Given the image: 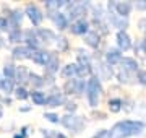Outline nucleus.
<instances>
[{
    "instance_id": "nucleus-1",
    "label": "nucleus",
    "mask_w": 146,
    "mask_h": 138,
    "mask_svg": "<svg viewBox=\"0 0 146 138\" xmlns=\"http://www.w3.org/2000/svg\"><path fill=\"white\" fill-rule=\"evenodd\" d=\"M146 132V122L145 120H133V119H125L115 122L114 127L109 130V138H131L140 137Z\"/></svg>"
},
{
    "instance_id": "nucleus-2",
    "label": "nucleus",
    "mask_w": 146,
    "mask_h": 138,
    "mask_svg": "<svg viewBox=\"0 0 146 138\" xmlns=\"http://www.w3.org/2000/svg\"><path fill=\"white\" fill-rule=\"evenodd\" d=\"M104 93V88H102V81L96 76V75H91L88 80H86V90H84V96H86V101H88V106L91 109H96L99 106L101 101V94Z\"/></svg>"
},
{
    "instance_id": "nucleus-3",
    "label": "nucleus",
    "mask_w": 146,
    "mask_h": 138,
    "mask_svg": "<svg viewBox=\"0 0 146 138\" xmlns=\"http://www.w3.org/2000/svg\"><path fill=\"white\" fill-rule=\"evenodd\" d=\"M89 8H91V3L89 2H68L65 3V8L62 11H65L68 16L70 23L76 21V20H81V18H86L89 13Z\"/></svg>"
},
{
    "instance_id": "nucleus-4",
    "label": "nucleus",
    "mask_w": 146,
    "mask_h": 138,
    "mask_svg": "<svg viewBox=\"0 0 146 138\" xmlns=\"http://www.w3.org/2000/svg\"><path fill=\"white\" fill-rule=\"evenodd\" d=\"M60 123L67 128L68 132H72L73 135H78L86 128V119L84 115H78V114H65L60 117Z\"/></svg>"
},
{
    "instance_id": "nucleus-5",
    "label": "nucleus",
    "mask_w": 146,
    "mask_h": 138,
    "mask_svg": "<svg viewBox=\"0 0 146 138\" xmlns=\"http://www.w3.org/2000/svg\"><path fill=\"white\" fill-rule=\"evenodd\" d=\"M46 107L49 109H57V107H63L65 101H67V98L65 94L62 93V90L58 88L57 85L50 86L49 90L46 91Z\"/></svg>"
},
{
    "instance_id": "nucleus-6",
    "label": "nucleus",
    "mask_w": 146,
    "mask_h": 138,
    "mask_svg": "<svg viewBox=\"0 0 146 138\" xmlns=\"http://www.w3.org/2000/svg\"><path fill=\"white\" fill-rule=\"evenodd\" d=\"M62 93L67 96H83L86 90V80H80V78H70L65 80L63 86L60 88Z\"/></svg>"
},
{
    "instance_id": "nucleus-7",
    "label": "nucleus",
    "mask_w": 146,
    "mask_h": 138,
    "mask_svg": "<svg viewBox=\"0 0 146 138\" xmlns=\"http://www.w3.org/2000/svg\"><path fill=\"white\" fill-rule=\"evenodd\" d=\"M23 13H25V18H28L31 25L34 28H39L44 21V11L41 10V7L37 5V3H26L25 8H23Z\"/></svg>"
},
{
    "instance_id": "nucleus-8",
    "label": "nucleus",
    "mask_w": 146,
    "mask_h": 138,
    "mask_svg": "<svg viewBox=\"0 0 146 138\" xmlns=\"http://www.w3.org/2000/svg\"><path fill=\"white\" fill-rule=\"evenodd\" d=\"M36 29V36L39 39V42L42 44V47L46 49L47 46L50 44H55L57 41V33L50 29V28H44V26H39V28H34Z\"/></svg>"
},
{
    "instance_id": "nucleus-9",
    "label": "nucleus",
    "mask_w": 146,
    "mask_h": 138,
    "mask_svg": "<svg viewBox=\"0 0 146 138\" xmlns=\"http://www.w3.org/2000/svg\"><path fill=\"white\" fill-rule=\"evenodd\" d=\"M93 75H96L101 81H110L114 78V67H110L104 60H98L96 68L93 70Z\"/></svg>"
},
{
    "instance_id": "nucleus-10",
    "label": "nucleus",
    "mask_w": 146,
    "mask_h": 138,
    "mask_svg": "<svg viewBox=\"0 0 146 138\" xmlns=\"http://www.w3.org/2000/svg\"><path fill=\"white\" fill-rule=\"evenodd\" d=\"M89 29H91V23H89L88 18H81V20L72 21L70 28H68V31L72 33L73 36H84Z\"/></svg>"
},
{
    "instance_id": "nucleus-11",
    "label": "nucleus",
    "mask_w": 146,
    "mask_h": 138,
    "mask_svg": "<svg viewBox=\"0 0 146 138\" xmlns=\"http://www.w3.org/2000/svg\"><path fill=\"white\" fill-rule=\"evenodd\" d=\"M11 60H18V62H23V60H31L33 50L29 47H26L25 44H20V46H13L10 50Z\"/></svg>"
},
{
    "instance_id": "nucleus-12",
    "label": "nucleus",
    "mask_w": 146,
    "mask_h": 138,
    "mask_svg": "<svg viewBox=\"0 0 146 138\" xmlns=\"http://www.w3.org/2000/svg\"><path fill=\"white\" fill-rule=\"evenodd\" d=\"M62 68L60 65V57H58V52L57 50H50V57L47 60V64L44 65V73H49V75H57Z\"/></svg>"
},
{
    "instance_id": "nucleus-13",
    "label": "nucleus",
    "mask_w": 146,
    "mask_h": 138,
    "mask_svg": "<svg viewBox=\"0 0 146 138\" xmlns=\"http://www.w3.org/2000/svg\"><path fill=\"white\" fill-rule=\"evenodd\" d=\"M115 42H117V49L120 52H128L133 47V41H131L130 34L127 31H117L115 34Z\"/></svg>"
},
{
    "instance_id": "nucleus-14",
    "label": "nucleus",
    "mask_w": 146,
    "mask_h": 138,
    "mask_svg": "<svg viewBox=\"0 0 146 138\" xmlns=\"http://www.w3.org/2000/svg\"><path fill=\"white\" fill-rule=\"evenodd\" d=\"M65 3H67V0H46L44 2V8H46L44 16H47L50 20L55 13H58L65 8Z\"/></svg>"
},
{
    "instance_id": "nucleus-15",
    "label": "nucleus",
    "mask_w": 146,
    "mask_h": 138,
    "mask_svg": "<svg viewBox=\"0 0 146 138\" xmlns=\"http://www.w3.org/2000/svg\"><path fill=\"white\" fill-rule=\"evenodd\" d=\"M8 23H10V29H15V28H21V23L25 20V13H23V8L20 7H15L11 8V11L8 13ZM8 29V31H10Z\"/></svg>"
},
{
    "instance_id": "nucleus-16",
    "label": "nucleus",
    "mask_w": 146,
    "mask_h": 138,
    "mask_svg": "<svg viewBox=\"0 0 146 138\" xmlns=\"http://www.w3.org/2000/svg\"><path fill=\"white\" fill-rule=\"evenodd\" d=\"M107 23H109V26L115 28L117 31H127V28L130 26L128 18L117 16L115 13H110V15H107Z\"/></svg>"
},
{
    "instance_id": "nucleus-17",
    "label": "nucleus",
    "mask_w": 146,
    "mask_h": 138,
    "mask_svg": "<svg viewBox=\"0 0 146 138\" xmlns=\"http://www.w3.org/2000/svg\"><path fill=\"white\" fill-rule=\"evenodd\" d=\"M122 57H123V52H120L117 47H109L107 50H106L102 60H104L107 65H110V67H115V65L120 64Z\"/></svg>"
},
{
    "instance_id": "nucleus-18",
    "label": "nucleus",
    "mask_w": 146,
    "mask_h": 138,
    "mask_svg": "<svg viewBox=\"0 0 146 138\" xmlns=\"http://www.w3.org/2000/svg\"><path fill=\"white\" fill-rule=\"evenodd\" d=\"M119 65L122 72H127V73H131V75H136V72L140 70V64H138V60L135 57H122Z\"/></svg>"
},
{
    "instance_id": "nucleus-19",
    "label": "nucleus",
    "mask_w": 146,
    "mask_h": 138,
    "mask_svg": "<svg viewBox=\"0 0 146 138\" xmlns=\"http://www.w3.org/2000/svg\"><path fill=\"white\" fill-rule=\"evenodd\" d=\"M101 39H102V37L99 36V33L94 31V29H89V31L83 36L84 44H86L88 47L94 49V50H99V47H101Z\"/></svg>"
},
{
    "instance_id": "nucleus-20",
    "label": "nucleus",
    "mask_w": 146,
    "mask_h": 138,
    "mask_svg": "<svg viewBox=\"0 0 146 138\" xmlns=\"http://www.w3.org/2000/svg\"><path fill=\"white\" fill-rule=\"evenodd\" d=\"M50 21L54 23V26L57 28L60 33L70 28V20H68V16H67L65 11H58V13H55V15L50 18Z\"/></svg>"
},
{
    "instance_id": "nucleus-21",
    "label": "nucleus",
    "mask_w": 146,
    "mask_h": 138,
    "mask_svg": "<svg viewBox=\"0 0 146 138\" xmlns=\"http://www.w3.org/2000/svg\"><path fill=\"white\" fill-rule=\"evenodd\" d=\"M29 72L26 65H16V72H15V83L16 86H26L28 85V78H29Z\"/></svg>"
},
{
    "instance_id": "nucleus-22",
    "label": "nucleus",
    "mask_w": 146,
    "mask_h": 138,
    "mask_svg": "<svg viewBox=\"0 0 146 138\" xmlns=\"http://www.w3.org/2000/svg\"><path fill=\"white\" fill-rule=\"evenodd\" d=\"M49 57H50V50H47V49H39V50H34V52H33L31 60H33V64L34 65L44 68V65L47 64Z\"/></svg>"
},
{
    "instance_id": "nucleus-23",
    "label": "nucleus",
    "mask_w": 146,
    "mask_h": 138,
    "mask_svg": "<svg viewBox=\"0 0 146 138\" xmlns=\"http://www.w3.org/2000/svg\"><path fill=\"white\" fill-rule=\"evenodd\" d=\"M133 10V3L131 2H115V8L114 13L117 16H122V18H128Z\"/></svg>"
},
{
    "instance_id": "nucleus-24",
    "label": "nucleus",
    "mask_w": 146,
    "mask_h": 138,
    "mask_svg": "<svg viewBox=\"0 0 146 138\" xmlns=\"http://www.w3.org/2000/svg\"><path fill=\"white\" fill-rule=\"evenodd\" d=\"M7 42L11 46H20L23 44V28H15L7 33Z\"/></svg>"
},
{
    "instance_id": "nucleus-25",
    "label": "nucleus",
    "mask_w": 146,
    "mask_h": 138,
    "mask_svg": "<svg viewBox=\"0 0 146 138\" xmlns=\"http://www.w3.org/2000/svg\"><path fill=\"white\" fill-rule=\"evenodd\" d=\"M28 85H31V90H44V76L39 75L37 72H29Z\"/></svg>"
},
{
    "instance_id": "nucleus-26",
    "label": "nucleus",
    "mask_w": 146,
    "mask_h": 138,
    "mask_svg": "<svg viewBox=\"0 0 146 138\" xmlns=\"http://www.w3.org/2000/svg\"><path fill=\"white\" fill-rule=\"evenodd\" d=\"M46 96L44 90H29V99L34 106H46Z\"/></svg>"
},
{
    "instance_id": "nucleus-27",
    "label": "nucleus",
    "mask_w": 146,
    "mask_h": 138,
    "mask_svg": "<svg viewBox=\"0 0 146 138\" xmlns=\"http://www.w3.org/2000/svg\"><path fill=\"white\" fill-rule=\"evenodd\" d=\"M55 49H57L58 54H68L70 52V41H68L67 36L63 34H57V41H55Z\"/></svg>"
},
{
    "instance_id": "nucleus-28",
    "label": "nucleus",
    "mask_w": 146,
    "mask_h": 138,
    "mask_svg": "<svg viewBox=\"0 0 146 138\" xmlns=\"http://www.w3.org/2000/svg\"><path fill=\"white\" fill-rule=\"evenodd\" d=\"M58 73H60V76H62V78H65V80L76 78V64H75V62H72V64L63 65Z\"/></svg>"
},
{
    "instance_id": "nucleus-29",
    "label": "nucleus",
    "mask_w": 146,
    "mask_h": 138,
    "mask_svg": "<svg viewBox=\"0 0 146 138\" xmlns=\"http://www.w3.org/2000/svg\"><path fill=\"white\" fill-rule=\"evenodd\" d=\"M15 88H16L15 80H7V78H2V81H0V91H2L5 96H11V94H13V91H15Z\"/></svg>"
},
{
    "instance_id": "nucleus-30",
    "label": "nucleus",
    "mask_w": 146,
    "mask_h": 138,
    "mask_svg": "<svg viewBox=\"0 0 146 138\" xmlns=\"http://www.w3.org/2000/svg\"><path fill=\"white\" fill-rule=\"evenodd\" d=\"M15 72H16V65L13 62H5L3 64V68H2V78L15 80Z\"/></svg>"
},
{
    "instance_id": "nucleus-31",
    "label": "nucleus",
    "mask_w": 146,
    "mask_h": 138,
    "mask_svg": "<svg viewBox=\"0 0 146 138\" xmlns=\"http://www.w3.org/2000/svg\"><path fill=\"white\" fill-rule=\"evenodd\" d=\"M115 78H117L119 83H122V85H131V83H135V75L122 72V70H119V72L115 73Z\"/></svg>"
},
{
    "instance_id": "nucleus-32",
    "label": "nucleus",
    "mask_w": 146,
    "mask_h": 138,
    "mask_svg": "<svg viewBox=\"0 0 146 138\" xmlns=\"http://www.w3.org/2000/svg\"><path fill=\"white\" fill-rule=\"evenodd\" d=\"M13 98L16 101H26V99H29V90L26 86H16L13 91Z\"/></svg>"
},
{
    "instance_id": "nucleus-33",
    "label": "nucleus",
    "mask_w": 146,
    "mask_h": 138,
    "mask_svg": "<svg viewBox=\"0 0 146 138\" xmlns=\"http://www.w3.org/2000/svg\"><path fill=\"white\" fill-rule=\"evenodd\" d=\"M107 107L112 114H119L122 111V98H110L107 101Z\"/></svg>"
},
{
    "instance_id": "nucleus-34",
    "label": "nucleus",
    "mask_w": 146,
    "mask_h": 138,
    "mask_svg": "<svg viewBox=\"0 0 146 138\" xmlns=\"http://www.w3.org/2000/svg\"><path fill=\"white\" fill-rule=\"evenodd\" d=\"M44 119H46L47 122H50V123H54V125H58L60 123V115H58L57 112H54V111H47V112H44Z\"/></svg>"
},
{
    "instance_id": "nucleus-35",
    "label": "nucleus",
    "mask_w": 146,
    "mask_h": 138,
    "mask_svg": "<svg viewBox=\"0 0 146 138\" xmlns=\"http://www.w3.org/2000/svg\"><path fill=\"white\" fill-rule=\"evenodd\" d=\"M135 106H136V102L133 101V99H130V98H127V99H122V109H123L125 112L135 111Z\"/></svg>"
},
{
    "instance_id": "nucleus-36",
    "label": "nucleus",
    "mask_w": 146,
    "mask_h": 138,
    "mask_svg": "<svg viewBox=\"0 0 146 138\" xmlns=\"http://www.w3.org/2000/svg\"><path fill=\"white\" fill-rule=\"evenodd\" d=\"M63 109L67 111V114H76V111H78V104H76L75 101L67 99V101H65V104H63Z\"/></svg>"
},
{
    "instance_id": "nucleus-37",
    "label": "nucleus",
    "mask_w": 146,
    "mask_h": 138,
    "mask_svg": "<svg viewBox=\"0 0 146 138\" xmlns=\"http://www.w3.org/2000/svg\"><path fill=\"white\" fill-rule=\"evenodd\" d=\"M135 80H136L138 85H141V86H145V88H146V70L145 68H140L138 72H136Z\"/></svg>"
},
{
    "instance_id": "nucleus-38",
    "label": "nucleus",
    "mask_w": 146,
    "mask_h": 138,
    "mask_svg": "<svg viewBox=\"0 0 146 138\" xmlns=\"http://www.w3.org/2000/svg\"><path fill=\"white\" fill-rule=\"evenodd\" d=\"M10 29V23H8V18L3 15H0V33L3 34V33H8Z\"/></svg>"
},
{
    "instance_id": "nucleus-39",
    "label": "nucleus",
    "mask_w": 146,
    "mask_h": 138,
    "mask_svg": "<svg viewBox=\"0 0 146 138\" xmlns=\"http://www.w3.org/2000/svg\"><path fill=\"white\" fill-rule=\"evenodd\" d=\"M91 138H109V130H106V128H101L98 132L94 133Z\"/></svg>"
},
{
    "instance_id": "nucleus-40",
    "label": "nucleus",
    "mask_w": 146,
    "mask_h": 138,
    "mask_svg": "<svg viewBox=\"0 0 146 138\" xmlns=\"http://www.w3.org/2000/svg\"><path fill=\"white\" fill-rule=\"evenodd\" d=\"M133 8H136L138 11H145L146 10V0H138L133 3Z\"/></svg>"
},
{
    "instance_id": "nucleus-41",
    "label": "nucleus",
    "mask_w": 146,
    "mask_h": 138,
    "mask_svg": "<svg viewBox=\"0 0 146 138\" xmlns=\"http://www.w3.org/2000/svg\"><path fill=\"white\" fill-rule=\"evenodd\" d=\"M18 132H20L25 138H28L29 135H31V127H29V125H23V127H20V130H18Z\"/></svg>"
},
{
    "instance_id": "nucleus-42",
    "label": "nucleus",
    "mask_w": 146,
    "mask_h": 138,
    "mask_svg": "<svg viewBox=\"0 0 146 138\" xmlns=\"http://www.w3.org/2000/svg\"><path fill=\"white\" fill-rule=\"evenodd\" d=\"M93 117L98 119V120H106L107 119V114L106 112H101V111H93Z\"/></svg>"
},
{
    "instance_id": "nucleus-43",
    "label": "nucleus",
    "mask_w": 146,
    "mask_h": 138,
    "mask_svg": "<svg viewBox=\"0 0 146 138\" xmlns=\"http://www.w3.org/2000/svg\"><path fill=\"white\" fill-rule=\"evenodd\" d=\"M11 102H13V99L10 96H2V101H0L2 106H11Z\"/></svg>"
},
{
    "instance_id": "nucleus-44",
    "label": "nucleus",
    "mask_w": 146,
    "mask_h": 138,
    "mask_svg": "<svg viewBox=\"0 0 146 138\" xmlns=\"http://www.w3.org/2000/svg\"><path fill=\"white\" fill-rule=\"evenodd\" d=\"M138 26H140V31L146 33V18H141L140 21H138Z\"/></svg>"
},
{
    "instance_id": "nucleus-45",
    "label": "nucleus",
    "mask_w": 146,
    "mask_h": 138,
    "mask_svg": "<svg viewBox=\"0 0 146 138\" xmlns=\"http://www.w3.org/2000/svg\"><path fill=\"white\" fill-rule=\"evenodd\" d=\"M5 46H7V37L0 33V49H3Z\"/></svg>"
},
{
    "instance_id": "nucleus-46",
    "label": "nucleus",
    "mask_w": 146,
    "mask_h": 138,
    "mask_svg": "<svg viewBox=\"0 0 146 138\" xmlns=\"http://www.w3.org/2000/svg\"><path fill=\"white\" fill-rule=\"evenodd\" d=\"M52 138H68L65 133H62V132H55L54 130V135H52Z\"/></svg>"
},
{
    "instance_id": "nucleus-47",
    "label": "nucleus",
    "mask_w": 146,
    "mask_h": 138,
    "mask_svg": "<svg viewBox=\"0 0 146 138\" xmlns=\"http://www.w3.org/2000/svg\"><path fill=\"white\" fill-rule=\"evenodd\" d=\"M31 109H33L31 106H21V107H20V112H29Z\"/></svg>"
},
{
    "instance_id": "nucleus-48",
    "label": "nucleus",
    "mask_w": 146,
    "mask_h": 138,
    "mask_svg": "<svg viewBox=\"0 0 146 138\" xmlns=\"http://www.w3.org/2000/svg\"><path fill=\"white\" fill-rule=\"evenodd\" d=\"M11 138H25V137H23V135H21L20 132H15V133H13V137H11Z\"/></svg>"
},
{
    "instance_id": "nucleus-49",
    "label": "nucleus",
    "mask_w": 146,
    "mask_h": 138,
    "mask_svg": "<svg viewBox=\"0 0 146 138\" xmlns=\"http://www.w3.org/2000/svg\"><path fill=\"white\" fill-rule=\"evenodd\" d=\"M2 119H3V107L0 106V120H2Z\"/></svg>"
},
{
    "instance_id": "nucleus-50",
    "label": "nucleus",
    "mask_w": 146,
    "mask_h": 138,
    "mask_svg": "<svg viewBox=\"0 0 146 138\" xmlns=\"http://www.w3.org/2000/svg\"><path fill=\"white\" fill-rule=\"evenodd\" d=\"M0 81H2V73H0Z\"/></svg>"
}]
</instances>
